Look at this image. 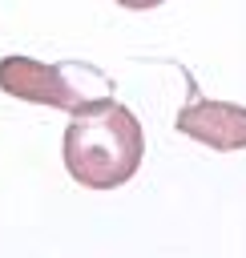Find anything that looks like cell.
I'll use <instances>...</instances> for the list:
<instances>
[{
    "instance_id": "cell-1",
    "label": "cell",
    "mask_w": 246,
    "mask_h": 258,
    "mask_svg": "<svg viewBox=\"0 0 246 258\" xmlns=\"http://www.w3.org/2000/svg\"><path fill=\"white\" fill-rule=\"evenodd\" d=\"M145 153V133L133 109L113 97L89 101L69 117L65 129V169L85 189H117L125 185Z\"/></svg>"
},
{
    "instance_id": "cell-4",
    "label": "cell",
    "mask_w": 246,
    "mask_h": 258,
    "mask_svg": "<svg viewBox=\"0 0 246 258\" xmlns=\"http://www.w3.org/2000/svg\"><path fill=\"white\" fill-rule=\"evenodd\" d=\"M117 4H121V8H137V12H141V8H157V4H165V0H117Z\"/></svg>"
},
{
    "instance_id": "cell-3",
    "label": "cell",
    "mask_w": 246,
    "mask_h": 258,
    "mask_svg": "<svg viewBox=\"0 0 246 258\" xmlns=\"http://www.w3.org/2000/svg\"><path fill=\"white\" fill-rule=\"evenodd\" d=\"M177 133L210 145V149H246V105H234V101H210V97H198L190 105H181L177 113Z\"/></svg>"
},
{
    "instance_id": "cell-2",
    "label": "cell",
    "mask_w": 246,
    "mask_h": 258,
    "mask_svg": "<svg viewBox=\"0 0 246 258\" xmlns=\"http://www.w3.org/2000/svg\"><path fill=\"white\" fill-rule=\"evenodd\" d=\"M0 89H4L8 97H16V101L65 109L69 117L81 113L89 101H97V97H85V93L69 81V69L44 64V60H32V56H4V60H0Z\"/></svg>"
}]
</instances>
